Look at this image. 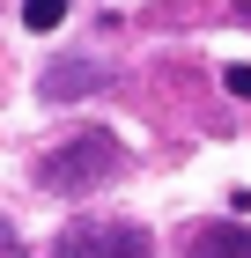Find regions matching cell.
I'll return each mask as SVG.
<instances>
[{"label": "cell", "mask_w": 251, "mask_h": 258, "mask_svg": "<svg viewBox=\"0 0 251 258\" xmlns=\"http://www.w3.org/2000/svg\"><path fill=\"white\" fill-rule=\"evenodd\" d=\"M185 258H251V229H244V221H214V229L192 236Z\"/></svg>", "instance_id": "277c9868"}, {"label": "cell", "mask_w": 251, "mask_h": 258, "mask_svg": "<svg viewBox=\"0 0 251 258\" xmlns=\"http://www.w3.org/2000/svg\"><path fill=\"white\" fill-rule=\"evenodd\" d=\"M236 15H244V22H251V0H236Z\"/></svg>", "instance_id": "ba28073f"}, {"label": "cell", "mask_w": 251, "mask_h": 258, "mask_svg": "<svg viewBox=\"0 0 251 258\" xmlns=\"http://www.w3.org/2000/svg\"><path fill=\"white\" fill-rule=\"evenodd\" d=\"M52 258H155V243L140 221H74L59 229Z\"/></svg>", "instance_id": "7a4b0ae2"}, {"label": "cell", "mask_w": 251, "mask_h": 258, "mask_svg": "<svg viewBox=\"0 0 251 258\" xmlns=\"http://www.w3.org/2000/svg\"><path fill=\"white\" fill-rule=\"evenodd\" d=\"M0 258H22V236H15V221L0 214Z\"/></svg>", "instance_id": "8992f818"}, {"label": "cell", "mask_w": 251, "mask_h": 258, "mask_svg": "<svg viewBox=\"0 0 251 258\" xmlns=\"http://www.w3.org/2000/svg\"><path fill=\"white\" fill-rule=\"evenodd\" d=\"M229 96H251V67H229Z\"/></svg>", "instance_id": "52a82bcc"}, {"label": "cell", "mask_w": 251, "mask_h": 258, "mask_svg": "<svg viewBox=\"0 0 251 258\" xmlns=\"http://www.w3.org/2000/svg\"><path fill=\"white\" fill-rule=\"evenodd\" d=\"M118 170H126V148H118L111 133H67L52 148V155L37 162V192H59V199H81V192H96V184H111Z\"/></svg>", "instance_id": "6da1fadb"}, {"label": "cell", "mask_w": 251, "mask_h": 258, "mask_svg": "<svg viewBox=\"0 0 251 258\" xmlns=\"http://www.w3.org/2000/svg\"><path fill=\"white\" fill-rule=\"evenodd\" d=\"M22 22L30 30H59L67 22V0H22Z\"/></svg>", "instance_id": "5b68a950"}, {"label": "cell", "mask_w": 251, "mask_h": 258, "mask_svg": "<svg viewBox=\"0 0 251 258\" xmlns=\"http://www.w3.org/2000/svg\"><path fill=\"white\" fill-rule=\"evenodd\" d=\"M104 89H111V59H52L37 74L44 103H81V96H104Z\"/></svg>", "instance_id": "3957f363"}]
</instances>
